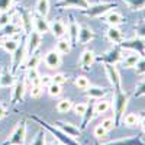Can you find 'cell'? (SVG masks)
<instances>
[{
    "label": "cell",
    "mask_w": 145,
    "mask_h": 145,
    "mask_svg": "<svg viewBox=\"0 0 145 145\" xmlns=\"http://www.w3.org/2000/svg\"><path fill=\"white\" fill-rule=\"evenodd\" d=\"M32 120H35V122L36 123H39L46 132H48V134H51L59 144H61V145H81L76 138H71L70 135H67L65 134V132H63L61 129H59V128H57L55 125H51V123H48L46 122V120H44V119H41L39 116H36V115H31L29 116Z\"/></svg>",
    "instance_id": "obj_1"
},
{
    "label": "cell",
    "mask_w": 145,
    "mask_h": 145,
    "mask_svg": "<svg viewBox=\"0 0 145 145\" xmlns=\"http://www.w3.org/2000/svg\"><path fill=\"white\" fill-rule=\"evenodd\" d=\"M113 107H115V126L120 125V120L123 118V113L126 110V106L129 102V96L128 93H125L123 90L115 91V99H113Z\"/></svg>",
    "instance_id": "obj_2"
},
{
    "label": "cell",
    "mask_w": 145,
    "mask_h": 145,
    "mask_svg": "<svg viewBox=\"0 0 145 145\" xmlns=\"http://www.w3.org/2000/svg\"><path fill=\"white\" fill-rule=\"evenodd\" d=\"M113 7H116V3L113 2H102V3H96V5H89V7L81 9L80 13L87 16V18H102L105 16L109 10H112Z\"/></svg>",
    "instance_id": "obj_3"
},
{
    "label": "cell",
    "mask_w": 145,
    "mask_h": 145,
    "mask_svg": "<svg viewBox=\"0 0 145 145\" xmlns=\"http://www.w3.org/2000/svg\"><path fill=\"white\" fill-rule=\"evenodd\" d=\"M26 139V120H20L12 131L10 137L2 145H23Z\"/></svg>",
    "instance_id": "obj_4"
},
{
    "label": "cell",
    "mask_w": 145,
    "mask_h": 145,
    "mask_svg": "<svg viewBox=\"0 0 145 145\" xmlns=\"http://www.w3.org/2000/svg\"><path fill=\"white\" fill-rule=\"evenodd\" d=\"M28 57V50H26V39H22L19 46L12 52V63H10V71L16 74L19 67L22 65V63L25 61V58Z\"/></svg>",
    "instance_id": "obj_5"
},
{
    "label": "cell",
    "mask_w": 145,
    "mask_h": 145,
    "mask_svg": "<svg viewBox=\"0 0 145 145\" xmlns=\"http://www.w3.org/2000/svg\"><path fill=\"white\" fill-rule=\"evenodd\" d=\"M122 58H123V55H122V48H120V45H115V46H112L107 52H105L103 55L96 57V59H97L99 63L113 64V65H116L118 63L122 61Z\"/></svg>",
    "instance_id": "obj_6"
},
{
    "label": "cell",
    "mask_w": 145,
    "mask_h": 145,
    "mask_svg": "<svg viewBox=\"0 0 145 145\" xmlns=\"http://www.w3.org/2000/svg\"><path fill=\"white\" fill-rule=\"evenodd\" d=\"M105 70H106V76L109 78V83L113 87L115 91L122 90V78H120L119 70L116 68V65L113 64H105Z\"/></svg>",
    "instance_id": "obj_7"
},
{
    "label": "cell",
    "mask_w": 145,
    "mask_h": 145,
    "mask_svg": "<svg viewBox=\"0 0 145 145\" xmlns=\"http://www.w3.org/2000/svg\"><path fill=\"white\" fill-rule=\"evenodd\" d=\"M120 48L122 50H131L132 52H137L141 57L145 55V41L142 38H138V36H135V38H132L129 41H122Z\"/></svg>",
    "instance_id": "obj_8"
},
{
    "label": "cell",
    "mask_w": 145,
    "mask_h": 145,
    "mask_svg": "<svg viewBox=\"0 0 145 145\" xmlns=\"http://www.w3.org/2000/svg\"><path fill=\"white\" fill-rule=\"evenodd\" d=\"M16 15L19 16V25L22 28V32H25V33H29L32 31V25H33V22H32V13L29 10H26L25 7H19L16 9Z\"/></svg>",
    "instance_id": "obj_9"
},
{
    "label": "cell",
    "mask_w": 145,
    "mask_h": 145,
    "mask_svg": "<svg viewBox=\"0 0 145 145\" xmlns=\"http://www.w3.org/2000/svg\"><path fill=\"white\" fill-rule=\"evenodd\" d=\"M42 44V35L39 32H36L35 29H32L28 33L26 38V50H28V55H32L35 52H38L39 46Z\"/></svg>",
    "instance_id": "obj_10"
},
{
    "label": "cell",
    "mask_w": 145,
    "mask_h": 145,
    "mask_svg": "<svg viewBox=\"0 0 145 145\" xmlns=\"http://www.w3.org/2000/svg\"><path fill=\"white\" fill-rule=\"evenodd\" d=\"M13 91H12V105H18L20 102H23V96H25V90H26V80L25 78H16L13 86Z\"/></svg>",
    "instance_id": "obj_11"
},
{
    "label": "cell",
    "mask_w": 145,
    "mask_h": 145,
    "mask_svg": "<svg viewBox=\"0 0 145 145\" xmlns=\"http://www.w3.org/2000/svg\"><path fill=\"white\" fill-rule=\"evenodd\" d=\"M89 0H58L55 3V7L57 9H77V10H81V9H86L89 7Z\"/></svg>",
    "instance_id": "obj_12"
},
{
    "label": "cell",
    "mask_w": 145,
    "mask_h": 145,
    "mask_svg": "<svg viewBox=\"0 0 145 145\" xmlns=\"http://www.w3.org/2000/svg\"><path fill=\"white\" fill-rule=\"evenodd\" d=\"M78 31H80L78 22L74 19V16H72V15H70V18H68V25H67V35H68V39H70V42H71L72 46L77 45Z\"/></svg>",
    "instance_id": "obj_13"
},
{
    "label": "cell",
    "mask_w": 145,
    "mask_h": 145,
    "mask_svg": "<svg viewBox=\"0 0 145 145\" xmlns=\"http://www.w3.org/2000/svg\"><path fill=\"white\" fill-rule=\"evenodd\" d=\"M22 32V28L19 23L15 22V18L13 20H12L10 23H7V25H5L3 28H0V39H6V38H12V36H15L18 33Z\"/></svg>",
    "instance_id": "obj_14"
},
{
    "label": "cell",
    "mask_w": 145,
    "mask_h": 145,
    "mask_svg": "<svg viewBox=\"0 0 145 145\" xmlns=\"http://www.w3.org/2000/svg\"><path fill=\"white\" fill-rule=\"evenodd\" d=\"M55 126L59 128L63 132H65L67 135H70L71 138H78L81 135V129L77 128L76 125H72L70 122H64V120H58V122H55Z\"/></svg>",
    "instance_id": "obj_15"
},
{
    "label": "cell",
    "mask_w": 145,
    "mask_h": 145,
    "mask_svg": "<svg viewBox=\"0 0 145 145\" xmlns=\"http://www.w3.org/2000/svg\"><path fill=\"white\" fill-rule=\"evenodd\" d=\"M44 63L50 70H57L61 65V54H58L55 50L46 52L45 57H44Z\"/></svg>",
    "instance_id": "obj_16"
},
{
    "label": "cell",
    "mask_w": 145,
    "mask_h": 145,
    "mask_svg": "<svg viewBox=\"0 0 145 145\" xmlns=\"http://www.w3.org/2000/svg\"><path fill=\"white\" fill-rule=\"evenodd\" d=\"M50 32L52 33L54 38L59 39V38H63V36H65V33H67V25H65L63 20H59V19L52 20L50 23Z\"/></svg>",
    "instance_id": "obj_17"
},
{
    "label": "cell",
    "mask_w": 145,
    "mask_h": 145,
    "mask_svg": "<svg viewBox=\"0 0 145 145\" xmlns=\"http://www.w3.org/2000/svg\"><path fill=\"white\" fill-rule=\"evenodd\" d=\"M96 38V33L93 32V29L87 25H83L80 26V31H78V39L77 42H80L81 45H86L89 42H91L93 39Z\"/></svg>",
    "instance_id": "obj_18"
},
{
    "label": "cell",
    "mask_w": 145,
    "mask_h": 145,
    "mask_svg": "<svg viewBox=\"0 0 145 145\" xmlns=\"http://www.w3.org/2000/svg\"><path fill=\"white\" fill-rule=\"evenodd\" d=\"M32 22H33V29L36 32H39L41 35L50 32V22L46 20V18L39 16V15H33L32 16Z\"/></svg>",
    "instance_id": "obj_19"
},
{
    "label": "cell",
    "mask_w": 145,
    "mask_h": 145,
    "mask_svg": "<svg viewBox=\"0 0 145 145\" xmlns=\"http://www.w3.org/2000/svg\"><path fill=\"white\" fill-rule=\"evenodd\" d=\"M16 81L15 74L7 68H3L0 71V89H6V87H12Z\"/></svg>",
    "instance_id": "obj_20"
},
{
    "label": "cell",
    "mask_w": 145,
    "mask_h": 145,
    "mask_svg": "<svg viewBox=\"0 0 145 145\" xmlns=\"http://www.w3.org/2000/svg\"><path fill=\"white\" fill-rule=\"evenodd\" d=\"M94 61H96V55H94V52L91 50L83 51V54L80 57V67H81V70H84V71L90 70V67H91V64Z\"/></svg>",
    "instance_id": "obj_21"
},
{
    "label": "cell",
    "mask_w": 145,
    "mask_h": 145,
    "mask_svg": "<svg viewBox=\"0 0 145 145\" xmlns=\"http://www.w3.org/2000/svg\"><path fill=\"white\" fill-rule=\"evenodd\" d=\"M99 145H145V141H142L139 137H129V138H122L106 144H99Z\"/></svg>",
    "instance_id": "obj_22"
},
{
    "label": "cell",
    "mask_w": 145,
    "mask_h": 145,
    "mask_svg": "<svg viewBox=\"0 0 145 145\" xmlns=\"http://www.w3.org/2000/svg\"><path fill=\"white\" fill-rule=\"evenodd\" d=\"M96 116L94 113V102H90L87 103V109H86V112L83 113V119H81V123H80V129H86L89 126V123L93 120V118Z\"/></svg>",
    "instance_id": "obj_23"
},
{
    "label": "cell",
    "mask_w": 145,
    "mask_h": 145,
    "mask_svg": "<svg viewBox=\"0 0 145 145\" xmlns=\"http://www.w3.org/2000/svg\"><path fill=\"white\" fill-rule=\"evenodd\" d=\"M106 36H107V39L116 44V45H120L123 41V35H122V31L118 29V26H109L107 32H106Z\"/></svg>",
    "instance_id": "obj_24"
},
{
    "label": "cell",
    "mask_w": 145,
    "mask_h": 145,
    "mask_svg": "<svg viewBox=\"0 0 145 145\" xmlns=\"http://www.w3.org/2000/svg\"><path fill=\"white\" fill-rule=\"evenodd\" d=\"M19 44H20V39H19V33H18V35H15V36H12V38L3 39V41H2V48H3L6 52L12 54V52H13L16 48L19 46Z\"/></svg>",
    "instance_id": "obj_25"
},
{
    "label": "cell",
    "mask_w": 145,
    "mask_h": 145,
    "mask_svg": "<svg viewBox=\"0 0 145 145\" xmlns=\"http://www.w3.org/2000/svg\"><path fill=\"white\" fill-rule=\"evenodd\" d=\"M105 20H106V23H109L110 26H118V25H120V23H123V16L119 13V12H116V10H109L107 13L105 15Z\"/></svg>",
    "instance_id": "obj_26"
},
{
    "label": "cell",
    "mask_w": 145,
    "mask_h": 145,
    "mask_svg": "<svg viewBox=\"0 0 145 145\" xmlns=\"http://www.w3.org/2000/svg\"><path fill=\"white\" fill-rule=\"evenodd\" d=\"M84 91H86V94L89 96L90 99H96V100L103 99L105 96L109 93L107 89H105V87H96V86H90L89 89H86Z\"/></svg>",
    "instance_id": "obj_27"
},
{
    "label": "cell",
    "mask_w": 145,
    "mask_h": 145,
    "mask_svg": "<svg viewBox=\"0 0 145 145\" xmlns=\"http://www.w3.org/2000/svg\"><path fill=\"white\" fill-rule=\"evenodd\" d=\"M71 50H72V45H71L70 39L68 38H64V36H63V38H59L57 41V44H55V51L58 54H61V55L70 54Z\"/></svg>",
    "instance_id": "obj_28"
},
{
    "label": "cell",
    "mask_w": 145,
    "mask_h": 145,
    "mask_svg": "<svg viewBox=\"0 0 145 145\" xmlns=\"http://www.w3.org/2000/svg\"><path fill=\"white\" fill-rule=\"evenodd\" d=\"M50 0H36V5H35V10H36V15L44 16L46 18L48 13H50Z\"/></svg>",
    "instance_id": "obj_29"
},
{
    "label": "cell",
    "mask_w": 145,
    "mask_h": 145,
    "mask_svg": "<svg viewBox=\"0 0 145 145\" xmlns=\"http://www.w3.org/2000/svg\"><path fill=\"white\" fill-rule=\"evenodd\" d=\"M139 58H141L139 54L132 52V54L126 55L125 58H122V61H120V63H122V67H125V68H134L137 65V63L139 61Z\"/></svg>",
    "instance_id": "obj_30"
},
{
    "label": "cell",
    "mask_w": 145,
    "mask_h": 145,
    "mask_svg": "<svg viewBox=\"0 0 145 145\" xmlns=\"http://www.w3.org/2000/svg\"><path fill=\"white\" fill-rule=\"evenodd\" d=\"M110 107V102L106 100L105 97L103 99H99L97 102H94V113L96 115H102V113H106Z\"/></svg>",
    "instance_id": "obj_31"
},
{
    "label": "cell",
    "mask_w": 145,
    "mask_h": 145,
    "mask_svg": "<svg viewBox=\"0 0 145 145\" xmlns=\"http://www.w3.org/2000/svg\"><path fill=\"white\" fill-rule=\"evenodd\" d=\"M15 15H16V9H10L7 12H2V13H0V28H3L5 25L10 23L12 20H13Z\"/></svg>",
    "instance_id": "obj_32"
},
{
    "label": "cell",
    "mask_w": 145,
    "mask_h": 145,
    "mask_svg": "<svg viewBox=\"0 0 145 145\" xmlns=\"http://www.w3.org/2000/svg\"><path fill=\"white\" fill-rule=\"evenodd\" d=\"M39 77H41V74H39V71H38V68H26V80H28V83L31 84H35V83H39Z\"/></svg>",
    "instance_id": "obj_33"
},
{
    "label": "cell",
    "mask_w": 145,
    "mask_h": 145,
    "mask_svg": "<svg viewBox=\"0 0 145 145\" xmlns=\"http://www.w3.org/2000/svg\"><path fill=\"white\" fill-rule=\"evenodd\" d=\"M120 122H123L126 126L134 128V126H137V125L139 123V118H138V115H135V113H128V115H125V116L122 118V120H120Z\"/></svg>",
    "instance_id": "obj_34"
},
{
    "label": "cell",
    "mask_w": 145,
    "mask_h": 145,
    "mask_svg": "<svg viewBox=\"0 0 145 145\" xmlns=\"http://www.w3.org/2000/svg\"><path fill=\"white\" fill-rule=\"evenodd\" d=\"M55 109H57L59 113H67V112H70L71 109H72V102L70 99H63V100H59L57 103V107Z\"/></svg>",
    "instance_id": "obj_35"
},
{
    "label": "cell",
    "mask_w": 145,
    "mask_h": 145,
    "mask_svg": "<svg viewBox=\"0 0 145 145\" xmlns=\"http://www.w3.org/2000/svg\"><path fill=\"white\" fill-rule=\"evenodd\" d=\"M123 2L128 5V7L132 12H138L145 9V0H123Z\"/></svg>",
    "instance_id": "obj_36"
},
{
    "label": "cell",
    "mask_w": 145,
    "mask_h": 145,
    "mask_svg": "<svg viewBox=\"0 0 145 145\" xmlns=\"http://www.w3.org/2000/svg\"><path fill=\"white\" fill-rule=\"evenodd\" d=\"M74 84H76V87H78L80 90H86V89L90 87V81H89V78H87L86 76H78V77H76Z\"/></svg>",
    "instance_id": "obj_37"
},
{
    "label": "cell",
    "mask_w": 145,
    "mask_h": 145,
    "mask_svg": "<svg viewBox=\"0 0 145 145\" xmlns=\"http://www.w3.org/2000/svg\"><path fill=\"white\" fill-rule=\"evenodd\" d=\"M44 93V87L41 86V83H35L31 86V97L32 99H39Z\"/></svg>",
    "instance_id": "obj_38"
},
{
    "label": "cell",
    "mask_w": 145,
    "mask_h": 145,
    "mask_svg": "<svg viewBox=\"0 0 145 145\" xmlns=\"http://www.w3.org/2000/svg\"><path fill=\"white\" fill-rule=\"evenodd\" d=\"M45 137H46V131H45V129H44V132H42V131L36 132L35 138L31 141L29 145H45Z\"/></svg>",
    "instance_id": "obj_39"
},
{
    "label": "cell",
    "mask_w": 145,
    "mask_h": 145,
    "mask_svg": "<svg viewBox=\"0 0 145 145\" xmlns=\"http://www.w3.org/2000/svg\"><path fill=\"white\" fill-rule=\"evenodd\" d=\"M28 63H26V68H38V64L41 61V57L38 54H32V55H28Z\"/></svg>",
    "instance_id": "obj_40"
},
{
    "label": "cell",
    "mask_w": 145,
    "mask_h": 145,
    "mask_svg": "<svg viewBox=\"0 0 145 145\" xmlns=\"http://www.w3.org/2000/svg\"><path fill=\"white\" fill-rule=\"evenodd\" d=\"M48 94H50L51 97H58V96L61 94V86L55 84V83H51L50 86H48Z\"/></svg>",
    "instance_id": "obj_41"
},
{
    "label": "cell",
    "mask_w": 145,
    "mask_h": 145,
    "mask_svg": "<svg viewBox=\"0 0 145 145\" xmlns=\"http://www.w3.org/2000/svg\"><path fill=\"white\" fill-rule=\"evenodd\" d=\"M134 68H135V72L138 76H145V57L139 58V61L137 63V65Z\"/></svg>",
    "instance_id": "obj_42"
},
{
    "label": "cell",
    "mask_w": 145,
    "mask_h": 145,
    "mask_svg": "<svg viewBox=\"0 0 145 145\" xmlns=\"http://www.w3.org/2000/svg\"><path fill=\"white\" fill-rule=\"evenodd\" d=\"M13 6H15V0H0V13L13 9Z\"/></svg>",
    "instance_id": "obj_43"
},
{
    "label": "cell",
    "mask_w": 145,
    "mask_h": 145,
    "mask_svg": "<svg viewBox=\"0 0 145 145\" xmlns=\"http://www.w3.org/2000/svg\"><path fill=\"white\" fill-rule=\"evenodd\" d=\"M72 109H74L76 115H78V116H83V113L86 112V109H87V103H83V102H80V103H76V105H72Z\"/></svg>",
    "instance_id": "obj_44"
},
{
    "label": "cell",
    "mask_w": 145,
    "mask_h": 145,
    "mask_svg": "<svg viewBox=\"0 0 145 145\" xmlns=\"http://www.w3.org/2000/svg\"><path fill=\"white\" fill-rule=\"evenodd\" d=\"M135 32H137V36H138V38L145 39V20H141L138 25L135 26Z\"/></svg>",
    "instance_id": "obj_45"
},
{
    "label": "cell",
    "mask_w": 145,
    "mask_h": 145,
    "mask_svg": "<svg viewBox=\"0 0 145 145\" xmlns=\"http://www.w3.org/2000/svg\"><path fill=\"white\" fill-rule=\"evenodd\" d=\"M100 125L109 132V131H112V129L115 128V119H113V118H106V119L102 120Z\"/></svg>",
    "instance_id": "obj_46"
},
{
    "label": "cell",
    "mask_w": 145,
    "mask_h": 145,
    "mask_svg": "<svg viewBox=\"0 0 145 145\" xmlns=\"http://www.w3.org/2000/svg\"><path fill=\"white\" fill-rule=\"evenodd\" d=\"M52 83L59 84V86H63L64 83H67V77L63 74V72H57V74H54V76H52Z\"/></svg>",
    "instance_id": "obj_47"
},
{
    "label": "cell",
    "mask_w": 145,
    "mask_h": 145,
    "mask_svg": "<svg viewBox=\"0 0 145 145\" xmlns=\"http://www.w3.org/2000/svg\"><path fill=\"white\" fill-rule=\"evenodd\" d=\"M106 134H107V131L102 126V125H97L94 128V137L97 138V139H102V138H105L106 137Z\"/></svg>",
    "instance_id": "obj_48"
},
{
    "label": "cell",
    "mask_w": 145,
    "mask_h": 145,
    "mask_svg": "<svg viewBox=\"0 0 145 145\" xmlns=\"http://www.w3.org/2000/svg\"><path fill=\"white\" fill-rule=\"evenodd\" d=\"M142 96H145V80L138 84V87H137V90L134 93V97H137V99L138 97H142Z\"/></svg>",
    "instance_id": "obj_49"
},
{
    "label": "cell",
    "mask_w": 145,
    "mask_h": 145,
    "mask_svg": "<svg viewBox=\"0 0 145 145\" xmlns=\"http://www.w3.org/2000/svg\"><path fill=\"white\" fill-rule=\"evenodd\" d=\"M39 83H41V86L42 87H48L50 84L52 83V76H41L39 77Z\"/></svg>",
    "instance_id": "obj_50"
},
{
    "label": "cell",
    "mask_w": 145,
    "mask_h": 145,
    "mask_svg": "<svg viewBox=\"0 0 145 145\" xmlns=\"http://www.w3.org/2000/svg\"><path fill=\"white\" fill-rule=\"evenodd\" d=\"M7 115V110H6V107H5V105L0 102V120H2L5 116Z\"/></svg>",
    "instance_id": "obj_51"
},
{
    "label": "cell",
    "mask_w": 145,
    "mask_h": 145,
    "mask_svg": "<svg viewBox=\"0 0 145 145\" xmlns=\"http://www.w3.org/2000/svg\"><path fill=\"white\" fill-rule=\"evenodd\" d=\"M139 123H141V128H142V131L145 132V112H142V115H141Z\"/></svg>",
    "instance_id": "obj_52"
},
{
    "label": "cell",
    "mask_w": 145,
    "mask_h": 145,
    "mask_svg": "<svg viewBox=\"0 0 145 145\" xmlns=\"http://www.w3.org/2000/svg\"><path fill=\"white\" fill-rule=\"evenodd\" d=\"M45 145H61V144H58V142L52 141V142H50V144H45Z\"/></svg>",
    "instance_id": "obj_53"
},
{
    "label": "cell",
    "mask_w": 145,
    "mask_h": 145,
    "mask_svg": "<svg viewBox=\"0 0 145 145\" xmlns=\"http://www.w3.org/2000/svg\"><path fill=\"white\" fill-rule=\"evenodd\" d=\"M0 46H2V41H0Z\"/></svg>",
    "instance_id": "obj_54"
}]
</instances>
